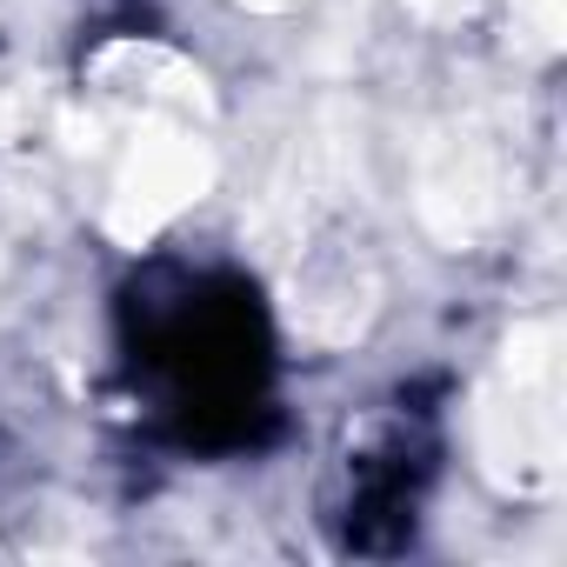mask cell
<instances>
[{
  "label": "cell",
  "mask_w": 567,
  "mask_h": 567,
  "mask_svg": "<svg viewBox=\"0 0 567 567\" xmlns=\"http://www.w3.org/2000/svg\"><path fill=\"white\" fill-rule=\"evenodd\" d=\"M214 181V154L207 141H194L187 127H147L114 181V200H107V234L141 247L154 240L181 207H194Z\"/></svg>",
  "instance_id": "7a4b0ae2"
},
{
  "label": "cell",
  "mask_w": 567,
  "mask_h": 567,
  "mask_svg": "<svg viewBox=\"0 0 567 567\" xmlns=\"http://www.w3.org/2000/svg\"><path fill=\"white\" fill-rule=\"evenodd\" d=\"M481 467L514 487L540 494L560 474V334L520 328L501 354V374L481 401Z\"/></svg>",
  "instance_id": "6da1fadb"
},
{
  "label": "cell",
  "mask_w": 567,
  "mask_h": 567,
  "mask_svg": "<svg viewBox=\"0 0 567 567\" xmlns=\"http://www.w3.org/2000/svg\"><path fill=\"white\" fill-rule=\"evenodd\" d=\"M421 14H454V8H467V0H414Z\"/></svg>",
  "instance_id": "3957f363"
},
{
  "label": "cell",
  "mask_w": 567,
  "mask_h": 567,
  "mask_svg": "<svg viewBox=\"0 0 567 567\" xmlns=\"http://www.w3.org/2000/svg\"><path fill=\"white\" fill-rule=\"evenodd\" d=\"M247 8H288V0H247Z\"/></svg>",
  "instance_id": "277c9868"
}]
</instances>
